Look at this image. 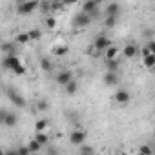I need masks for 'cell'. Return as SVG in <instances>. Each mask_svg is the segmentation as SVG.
<instances>
[{
	"mask_svg": "<svg viewBox=\"0 0 155 155\" xmlns=\"http://www.w3.org/2000/svg\"><path fill=\"white\" fill-rule=\"evenodd\" d=\"M38 8H40V2H35V0H18L17 6H15L18 15H31Z\"/></svg>",
	"mask_w": 155,
	"mask_h": 155,
	"instance_id": "1",
	"label": "cell"
},
{
	"mask_svg": "<svg viewBox=\"0 0 155 155\" xmlns=\"http://www.w3.org/2000/svg\"><path fill=\"white\" fill-rule=\"evenodd\" d=\"M110 46H111V40H110L106 35H102V33H101V35H97V37H95V40H93V49H95V51L104 53Z\"/></svg>",
	"mask_w": 155,
	"mask_h": 155,
	"instance_id": "2",
	"label": "cell"
},
{
	"mask_svg": "<svg viewBox=\"0 0 155 155\" xmlns=\"http://www.w3.org/2000/svg\"><path fill=\"white\" fill-rule=\"evenodd\" d=\"M69 142L73 146H84L86 144V131H82V130H73L69 133Z\"/></svg>",
	"mask_w": 155,
	"mask_h": 155,
	"instance_id": "3",
	"label": "cell"
},
{
	"mask_svg": "<svg viewBox=\"0 0 155 155\" xmlns=\"http://www.w3.org/2000/svg\"><path fill=\"white\" fill-rule=\"evenodd\" d=\"M90 24H91V17L86 15V13H82V11L77 13V15L73 17V26L79 28V29H81V28H88Z\"/></svg>",
	"mask_w": 155,
	"mask_h": 155,
	"instance_id": "4",
	"label": "cell"
},
{
	"mask_svg": "<svg viewBox=\"0 0 155 155\" xmlns=\"http://www.w3.org/2000/svg\"><path fill=\"white\" fill-rule=\"evenodd\" d=\"M113 101H115L117 104H120V106H126V104L131 101V93H130L128 90H117L115 95H113Z\"/></svg>",
	"mask_w": 155,
	"mask_h": 155,
	"instance_id": "5",
	"label": "cell"
},
{
	"mask_svg": "<svg viewBox=\"0 0 155 155\" xmlns=\"http://www.w3.org/2000/svg\"><path fill=\"white\" fill-rule=\"evenodd\" d=\"M55 81H57V84L58 86H68L71 81H73V75H71V71H68V69H64V71H60L57 77H55Z\"/></svg>",
	"mask_w": 155,
	"mask_h": 155,
	"instance_id": "6",
	"label": "cell"
},
{
	"mask_svg": "<svg viewBox=\"0 0 155 155\" xmlns=\"http://www.w3.org/2000/svg\"><path fill=\"white\" fill-rule=\"evenodd\" d=\"M102 82H104V86H108V88L117 86V84H119V73H115V71H106L104 77H102Z\"/></svg>",
	"mask_w": 155,
	"mask_h": 155,
	"instance_id": "7",
	"label": "cell"
},
{
	"mask_svg": "<svg viewBox=\"0 0 155 155\" xmlns=\"http://www.w3.org/2000/svg\"><path fill=\"white\" fill-rule=\"evenodd\" d=\"M137 53H139L137 44H124V48L120 49V55H122L124 58H135Z\"/></svg>",
	"mask_w": 155,
	"mask_h": 155,
	"instance_id": "8",
	"label": "cell"
},
{
	"mask_svg": "<svg viewBox=\"0 0 155 155\" xmlns=\"http://www.w3.org/2000/svg\"><path fill=\"white\" fill-rule=\"evenodd\" d=\"M119 13H120V4L110 2V4L104 6V15L102 17H119Z\"/></svg>",
	"mask_w": 155,
	"mask_h": 155,
	"instance_id": "9",
	"label": "cell"
},
{
	"mask_svg": "<svg viewBox=\"0 0 155 155\" xmlns=\"http://www.w3.org/2000/svg\"><path fill=\"white\" fill-rule=\"evenodd\" d=\"M2 122H4V126H8V128H15L17 122H18V119L15 117V113H9V111L2 110Z\"/></svg>",
	"mask_w": 155,
	"mask_h": 155,
	"instance_id": "10",
	"label": "cell"
},
{
	"mask_svg": "<svg viewBox=\"0 0 155 155\" xmlns=\"http://www.w3.org/2000/svg\"><path fill=\"white\" fill-rule=\"evenodd\" d=\"M119 55H120V48H119L117 44H111V46L104 51V58H106V60H117Z\"/></svg>",
	"mask_w": 155,
	"mask_h": 155,
	"instance_id": "11",
	"label": "cell"
},
{
	"mask_svg": "<svg viewBox=\"0 0 155 155\" xmlns=\"http://www.w3.org/2000/svg\"><path fill=\"white\" fill-rule=\"evenodd\" d=\"M97 9H99V2H93V0H88V2L82 4V13H86L90 17H93L97 13Z\"/></svg>",
	"mask_w": 155,
	"mask_h": 155,
	"instance_id": "12",
	"label": "cell"
},
{
	"mask_svg": "<svg viewBox=\"0 0 155 155\" xmlns=\"http://www.w3.org/2000/svg\"><path fill=\"white\" fill-rule=\"evenodd\" d=\"M44 26H46L48 29H55V28L58 26V18H57L55 15H48V17H44Z\"/></svg>",
	"mask_w": 155,
	"mask_h": 155,
	"instance_id": "13",
	"label": "cell"
},
{
	"mask_svg": "<svg viewBox=\"0 0 155 155\" xmlns=\"http://www.w3.org/2000/svg\"><path fill=\"white\" fill-rule=\"evenodd\" d=\"M48 126H49V122H48V119H46V117L37 119V122H35V133H38V131H46V130H48Z\"/></svg>",
	"mask_w": 155,
	"mask_h": 155,
	"instance_id": "14",
	"label": "cell"
},
{
	"mask_svg": "<svg viewBox=\"0 0 155 155\" xmlns=\"http://www.w3.org/2000/svg\"><path fill=\"white\" fill-rule=\"evenodd\" d=\"M35 139L40 142L42 148H46V146L49 144V135H48V131H38V133H35Z\"/></svg>",
	"mask_w": 155,
	"mask_h": 155,
	"instance_id": "15",
	"label": "cell"
},
{
	"mask_svg": "<svg viewBox=\"0 0 155 155\" xmlns=\"http://www.w3.org/2000/svg\"><path fill=\"white\" fill-rule=\"evenodd\" d=\"M26 146L29 148V151H31V153H40V150H42V146H40V142H38V140H37L35 137H33V139H29Z\"/></svg>",
	"mask_w": 155,
	"mask_h": 155,
	"instance_id": "16",
	"label": "cell"
},
{
	"mask_svg": "<svg viewBox=\"0 0 155 155\" xmlns=\"http://www.w3.org/2000/svg\"><path fill=\"white\" fill-rule=\"evenodd\" d=\"M117 22H119V17H102V26H104V28H108V29L115 28V26H117Z\"/></svg>",
	"mask_w": 155,
	"mask_h": 155,
	"instance_id": "17",
	"label": "cell"
},
{
	"mask_svg": "<svg viewBox=\"0 0 155 155\" xmlns=\"http://www.w3.org/2000/svg\"><path fill=\"white\" fill-rule=\"evenodd\" d=\"M68 51H69V49H68L66 44H58V46L53 48V55H55V57H64V55H68Z\"/></svg>",
	"mask_w": 155,
	"mask_h": 155,
	"instance_id": "18",
	"label": "cell"
},
{
	"mask_svg": "<svg viewBox=\"0 0 155 155\" xmlns=\"http://www.w3.org/2000/svg\"><path fill=\"white\" fill-rule=\"evenodd\" d=\"M142 66L148 69H155V55H148L142 58Z\"/></svg>",
	"mask_w": 155,
	"mask_h": 155,
	"instance_id": "19",
	"label": "cell"
},
{
	"mask_svg": "<svg viewBox=\"0 0 155 155\" xmlns=\"http://www.w3.org/2000/svg\"><path fill=\"white\" fill-rule=\"evenodd\" d=\"M31 38H29V33H18L15 37V44H29Z\"/></svg>",
	"mask_w": 155,
	"mask_h": 155,
	"instance_id": "20",
	"label": "cell"
},
{
	"mask_svg": "<svg viewBox=\"0 0 155 155\" xmlns=\"http://www.w3.org/2000/svg\"><path fill=\"white\" fill-rule=\"evenodd\" d=\"M77 90H79V84H77V81H71V82L64 88V91H66L68 95H75V93H77Z\"/></svg>",
	"mask_w": 155,
	"mask_h": 155,
	"instance_id": "21",
	"label": "cell"
},
{
	"mask_svg": "<svg viewBox=\"0 0 155 155\" xmlns=\"http://www.w3.org/2000/svg\"><path fill=\"white\" fill-rule=\"evenodd\" d=\"M106 66H108V71H115V73H119V66H120V62H119V58H117V60H106Z\"/></svg>",
	"mask_w": 155,
	"mask_h": 155,
	"instance_id": "22",
	"label": "cell"
},
{
	"mask_svg": "<svg viewBox=\"0 0 155 155\" xmlns=\"http://www.w3.org/2000/svg\"><path fill=\"white\" fill-rule=\"evenodd\" d=\"M153 151H155V148H153V146H150V144H142V146H139V153L153 155Z\"/></svg>",
	"mask_w": 155,
	"mask_h": 155,
	"instance_id": "23",
	"label": "cell"
},
{
	"mask_svg": "<svg viewBox=\"0 0 155 155\" xmlns=\"http://www.w3.org/2000/svg\"><path fill=\"white\" fill-rule=\"evenodd\" d=\"M9 97H11V101H13V102H15V104H17L18 108H22V106H24V99H22V97H18L17 93L9 91Z\"/></svg>",
	"mask_w": 155,
	"mask_h": 155,
	"instance_id": "24",
	"label": "cell"
},
{
	"mask_svg": "<svg viewBox=\"0 0 155 155\" xmlns=\"http://www.w3.org/2000/svg\"><path fill=\"white\" fill-rule=\"evenodd\" d=\"M40 68H42L46 73H49V71H51V62H49L48 58H40Z\"/></svg>",
	"mask_w": 155,
	"mask_h": 155,
	"instance_id": "25",
	"label": "cell"
},
{
	"mask_svg": "<svg viewBox=\"0 0 155 155\" xmlns=\"http://www.w3.org/2000/svg\"><path fill=\"white\" fill-rule=\"evenodd\" d=\"M37 110L38 111H48L49 110V102L48 101H38L37 102Z\"/></svg>",
	"mask_w": 155,
	"mask_h": 155,
	"instance_id": "26",
	"label": "cell"
},
{
	"mask_svg": "<svg viewBox=\"0 0 155 155\" xmlns=\"http://www.w3.org/2000/svg\"><path fill=\"white\" fill-rule=\"evenodd\" d=\"M28 33H29V38H31V40H38V38L42 37V33H40V29H29Z\"/></svg>",
	"mask_w": 155,
	"mask_h": 155,
	"instance_id": "27",
	"label": "cell"
},
{
	"mask_svg": "<svg viewBox=\"0 0 155 155\" xmlns=\"http://www.w3.org/2000/svg\"><path fill=\"white\" fill-rule=\"evenodd\" d=\"M86 153H95V151H93V148H91L90 144H84V146H81V155H86Z\"/></svg>",
	"mask_w": 155,
	"mask_h": 155,
	"instance_id": "28",
	"label": "cell"
},
{
	"mask_svg": "<svg viewBox=\"0 0 155 155\" xmlns=\"http://www.w3.org/2000/svg\"><path fill=\"white\" fill-rule=\"evenodd\" d=\"M64 8V4H60V2H51V11H60Z\"/></svg>",
	"mask_w": 155,
	"mask_h": 155,
	"instance_id": "29",
	"label": "cell"
},
{
	"mask_svg": "<svg viewBox=\"0 0 155 155\" xmlns=\"http://www.w3.org/2000/svg\"><path fill=\"white\" fill-rule=\"evenodd\" d=\"M146 46H148L150 53H151V55H155V40H148V42H146Z\"/></svg>",
	"mask_w": 155,
	"mask_h": 155,
	"instance_id": "30",
	"label": "cell"
},
{
	"mask_svg": "<svg viewBox=\"0 0 155 155\" xmlns=\"http://www.w3.org/2000/svg\"><path fill=\"white\" fill-rule=\"evenodd\" d=\"M140 55H142V58H144V57H148V55H151V53H150V49H148V46H146V44H144V46H142V49H140Z\"/></svg>",
	"mask_w": 155,
	"mask_h": 155,
	"instance_id": "31",
	"label": "cell"
},
{
	"mask_svg": "<svg viewBox=\"0 0 155 155\" xmlns=\"http://www.w3.org/2000/svg\"><path fill=\"white\" fill-rule=\"evenodd\" d=\"M4 155H18V150L17 148H11V150H6Z\"/></svg>",
	"mask_w": 155,
	"mask_h": 155,
	"instance_id": "32",
	"label": "cell"
},
{
	"mask_svg": "<svg viewBox=\"0 0 155 155\" xmlns=\"http://www.w3.org/2000/svg\"><path fill=\"white\" fill-rule=\"evenodd\" d=\"M137 155H146V153H139V151H137Z\"/></svg>",
	"mask_w": 155,
	"mask_h": 155,
	"instance_id": "33",
	"label": "cell"
},
{
	"mask_svg": "<svg viewBox=\"0 0 155 155\" xmlns=\"http://www.w3.org/2000/svg\"><path fill=\"white\" fill-rule=\"evenodd\" d=\"M31 155H40V153H31Z\"/></svg>",
	"mask_w": 155,
	"mask_h": 155,
	"instance_id": "34",
	"label": "cell"
},
{
	"mask_svg": "<svg viewBox=\"0 0 155 155\" xmlns=\"http://www.w3.org/2000/svg\"><path fill=\"white\" fill-rule=\"evenodd\" d=\"M86 155H95V153H86Z\"/></svg>",
	"mask_w": 155,
	"mask_h": 155,
	"instance_id": "35",
	"label": "cell"
},
{
	"mask_svg": "<svg viewBox=\"0 0 155 155\" xmlns=\"http://www.w3.org/2000/svg\"><path fill=\"white\" fill-rule=\"evenodd\" d=\"M153 155H155V151H153Z\"/></svg>",
	"mask_w": 155,
	"mask_h": 155,
	"instance_id": "36",
	"label": "cell"
}]
</instances>
